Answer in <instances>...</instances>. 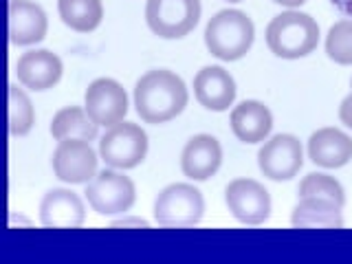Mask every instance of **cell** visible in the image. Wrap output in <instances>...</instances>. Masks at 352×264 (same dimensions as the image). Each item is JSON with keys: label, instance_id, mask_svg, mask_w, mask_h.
<instances>
[{"label": "cell", "instance_id": "1", "mask_svg": "<svg viewBox=\"0 0 352 264\" xmlns=\"http://www.w3.org/2000/svg\"><path fill=\"white\" fill-rule=\"evenodd\" d=\"M185 82L172 71H148L135 86V106L146 124H165L187 106Z\"/></svg>", "mask_w": 352, "mask_h": 264}, {"label": "cell", "instance_id": "2", "mask_svg": "<svg viewBox=\"0 0 352 264\" xmlns=\"http://www.w3.org/2000/svg\"><path fill=\"white\" fill-rule=\"evenodd\" d=\"M253 38H256V27L245 11L238 9L218 11L205 29V44L209 53L223 62H236L245 58Z\"/></svg>", "mask_w": 352, "mask_h": 264}, {"label": "cell", "instance_id": "3", "mask_svg": "<svg viewBox=\"0 0 352 264\" xmlns=\"http://www.w3.org/2000/svg\"><path fill=\"white\" fill-rule=\"evenodd\" d=\"M319 25L302 11H284L267 27V44L271 53L282 60H300L317 49Z\"/></svg>", "mask_w": 352, "mask_h": 264}, {"label": "cell", "instance_id": "4", "mask_svg": "<svg viewBox=\"0 0 352 264\" xmlns=\"http://www.w3.org/2000/svg\"><path fill=\"white\" fill-rule=\"evenodd\" d=\"M203 194L190 183L168 185L154 201V220L163 227H194L203 220Z\"/></svg>", "mask_w": 352, "mask_h": 264}, {"label": "cell", "instance_id": "5", "mask_svg": "<svg viewBox=\"0 0 352 264\" xmlns=\"http://www.w3.org/2000/svg\"><path fill=\"white\" fill-rule=\"evenodd\" d=\"M148 135L141 126L130 121H119L99 141V157L106 165L117 170H130L146 159Z\"/></svg>", "mask_w": 352, "mask_h": 264}, {"label": "cell", "instance_id": "6", "mask_svg": "<svg viewBox=\"0 0 352 264\" xmlns=\"http://www.w3.org/2000/svg\"><path fill=\"white\" fill-rule=\"evenodd\" d=\"M201 18V0H148L146 22L165 40L185 38Z\"/></svg>", "mask_w": 352, "mask_h": 264}, {"label": "cell", "instance_id": "7", "mask_svg": "<svg viewBox=\"0 0 352 264\" xmlns=\"http://www.w3.org/2000/svg\"><path fill=\"white\" fill-rule=\"evenodd\" d=\"M86 198L97 214H124L135 203V183L115 170H102L86 187Z\"/></svg>", "mask_w": 352, "mask_h": 264}, {"label": "cell", "instance_id": "8", "mask_svg": "<svg viewBox=\"0 0 352 264\" xmlns=\"http://www.w3.org/2000/svg\"><path fill=\"white\" fill-rule=\"evenodd\" d=\"M260 172L271 181H291L304 165L302 143L293 135H275L258 152Z\"/></svg>", "mask_w": 352, "mask_h": 264}, {"label": "cell", "instance_id": "9", "mask_svg": "<svg viewBox=\"0 0 352 264\" xmlns=\"http://www.w3.org/2000/svg\"><path fill=\"white\" fill-rule=\"evenodd\" d=\"M86 113L97 126L113 128L119 121H124L128 113V95L124 86L110 77H99L86 88Z\"/></svg>", "mask_w": 352, "mask_h": 264}, {"label": "cell", "instance_id": "10", "mask_svg": "<svg viewBox=\"0 0 352 264\" xmlns=\"http://www.w3.org/2000/svg\"><path fill=\"white\" fill-rule=\"evenodd\" d=\"M53 172L64 183H88L97 174V154L86 139H64L53 152Z\"/></svg>", "mask_w": 352, "mask_h": 264}, {"label": "cell", "instance_id": "11", "mask_svg": "<svg viewBox=\"0 0 352 264\" xmlns=\"http://www.w3.org/2000/svg\"><path fill=\"white\" fill-rule=\"evenodd\" d=\"M225 201L229 212L245 225H262L271 214V196L267 187L253 179H236L227 185Z\"/></svg>", "mask_w": 352, "mask_h": 264}, {"label": "cell", "instance_id": "12", "mask_svg": "<svg viewBox=\"0 0 352 264\" xmlns=\"http://www.w3.org/2000/svg\"><path fill=\"white\" fill-rule=\"evenodd\" d=\"M62 60L47 49L27 51L16 62L18 82L31 91H49L62 77Z\"/></svg>", "mask_w": 352, "mask_h": 264}, {"label": "cell", "instance_id": "13", "mask_svg": "<svg viewBox=\"0 0 352 264\" xmlns=\"http://www.w3.org/2000/svg\"><path fill=\"white\" fill-rule=\"evenodd\" d=\"M223 163V148L212 135H196L185 143L181 152V170L187 179L207 181Z\"/></svg>", "mask_w": 352, "mask_h": 264}, {"label": "cell", "instance_id": "14", "mask_svg": "<svg viewBox=\"0 0 352 264\" xmlns=\"http://www.w3.org/2000/svg\"><path fill=\"white\" fill-rule=\"evenodd\" d=\"M194 95L207 110L223 113L236 99V82L223 66H205L194 77Z\"/></svg>", "mask_w": 352, "mask_h": 264}, {"label": "cell", "instance_id": "15", "mask_svg": "<svg viewBox=\"0 0 352 264\" xmlns=\"http://www.w3.org/2000/svg\"><path fill=\"white\" fill-rule=\"evenodd\" d=\"M47 14L33 0H11L9 3V40L18 47L42 42L47 36Z\"/></svg>", "mask_w": 352, "mask_h": 264}, {"label": "cell", "instance_id": "16", "mask_svg": "<svg viewBox=\"0 0 352 264\" xmlns=\"http://www.w3.org/2000/svg\"><path fill=\"white\" fill-rule=\"evenodd\" d=\"M308 159L319 168L337 170L352 159V139L339 128H322L308 139Z\"/></svg>", "mask_w": 352, "mask_h": 264}, {"label": "cell", "instance_id": "17", "mask_svg": "<svg viewBox=\"0 0 352 264\" xmlns=\"http://www.w3.org/2000/svg\"><path fill=\"white\" fill-rule=\"evenodd\" d=\"M86 218L82 198L71 190H51L40 203V220L44 227H80Z\"/></svg>", "mask_w": 352, "mask_h": 264}, {"label": "cell", "instance_id": "18", "mask_svg": "<svg viewBox=\"0 0 352 264\" xmlns=\"http://www.w3.org/2000/svg\"><path fill=\"white\" fill-rule=\"evenodd\" d=\"M273 115L262 102L247 99L231 113V130L242 143H260L271 135Z\"/></svg>", "mask_w": 352, "mask_h": 264}, {"label": "cell", "instance_id": "19", "mask_svg": "<svg viewBox=\"0 0 352 264\" xmlns=\"http://www.w3.org/2000/svg\"><path fill=\"white\" fill-rule=\"evenodd\" d=\"M291 223L295 227L339 229L344 227V216H341V207L335 203L322 201V198H302L293 209Z\"/></svg>", "mask_w": 352, "mask_h": 264}, {"label": "cell", "instance_id": "20", "mask_svg": "<svg viewBox=\"0 0 352 264\" xmlns=\"http://www.w3.org/2000/svg\"><path fill=\"white\" fill-rule=\"evenodd\" d=\"M99 126L91 119V115L86 113V108L80 106H66L58 110L51 124V135L55 141L64 139H86L93 141L97 139Z\"/></svg>", "mask_w": 352, "mask_h": 264}, {"label": "cell", "instance_id": "21", "mask_svg": "<svg viewBox=\"0 0 352 264\" xmlns=\"http://www.w3.org/2000/svg\"><path fill=\"white\" fill-rule=\"evenodd\" d=\"M60 18L66 27L77 33H91L104 18L102 0H58Z\"/></svg>", "mask_w": 352, "mask_h": 264}, {"label": "cell", "instance_id": "22", "mask_svg": "<svg viewBox=\"0 0 352 264\" xmlns=\"http://www.w3.org/2000/svg\"><path fill=\"white\" fill-rule=\"evenodd\" d=\"M36 124V110L29 95L22 88L9 86V132L14 137H25Z\"/></svg>", "mask_w": 352, "mask_h": 264}, {"label": "cell", "instance_id": "23", "mask_svg": "<svg viewBox=\"0 0 352 264\" xmlns=\"http://www.w3.org/2000/svg\"><path fill=\"white\" fill-rule=\"evenodd\" d=\"M300 196L302 198H322V201L335 203L339 207H344L346 203V194L344 187L337 179L322 172H313L304 176V181L300 183Z\"/></svg>", "mask_w": 352, "mask_h": 264}, {"label": "cell", "instance_id": "24", "mask_svg": "<svg viewBox=\"0 0 352 264\" xmlns=\"http://www.w3.org/2000/svg\"><path fill=\"white\" fill-rule=\"evenodd\" d=\"M326 53L330 60L341 66L352 64V20H339L330 27L326 38Z\"/></svg>", "mask_w": 352, "mask_h": 264}, {"label": "cell", "instance_id": "25", "mask_svg": "<svg viewBox=\"0 0 352 264\" xmlns=\"http://www.w3.org/2000/svg\"><path fill=\"white\" fill-rule=\"evenodd\" d=\"M339 119H341V124L348 126L352 130V93L341 102L339 106Z\"/></svg>", "mask_w": 352, "mask_h": 264}, {"label": "cell", "instance_id": "26", "mask_svg": "<svg viewBox=\"0 0 352 264\" xmlns=\"http://www.w3.org/2000/svg\"><path fill=\"white\" fill-rule=\"evenodd\" d=\"M273 3H278V5H282V7H289V9H295V7L304 5L306 0H273Z\"/></svg>", "mask_w": 352, "mask_h": 264}, {"label": "cell", "instance_id": "27", "mask_svg": "<svg viewBox=\"0 0 352 264\" xmlns=\"http://www.w3.org/2000/svg\"><path fill=\"white\" fill-rule=\"evenodd\" d=\"M115 225H143L146 227L148 223L146 220H119V223H115Z\"/></svg>", "mask_w": 352, "mask_h": 264}, {"label": "cell", "instance_id": "28", "mask_svg": "<svg viewBox=\"0 0 352 264\" xmlns=\"http://www.w3.org/2000/svg\"><path fill=\"white\" fill-rule=\"evenodd\" d=\"M229 3H242V0H229Z\"/></svg>", "mask_w": 352, "mask_h": 264}]
</instances>
